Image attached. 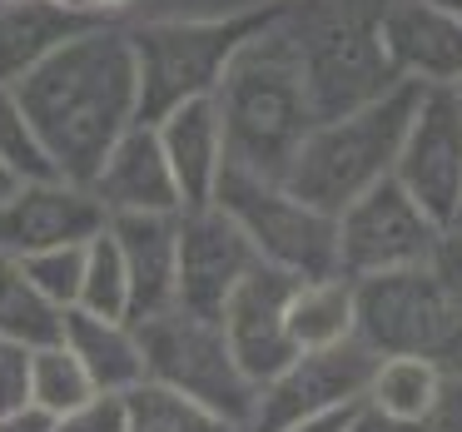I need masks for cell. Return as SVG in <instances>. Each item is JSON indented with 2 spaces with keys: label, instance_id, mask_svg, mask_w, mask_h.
<instances>
[{
  "label": "cell",
  "instance_id": "9c48e42d",
  "mask_svg": "<svg viewBox=\"0 0 462 432\" xmlns=\"http://www.w3.org/2000/svg\"><path fill=\"white\" fill-rule=\"evenodd\" d=\"M338 219V273L343 279H368V273L418 269L432 259L442 239V224L402 189L398 179H378L363 189Z\"/></svg>",
  "mask_w": 462,
  "mask_h": 432
},
{
  "label": "cell",
  "instance_id": "7a4b0ae2",
  "mask_svg": "<svg viewBox=\"0 0 462 432\" xmlns=\"http://www.w3.org/2000/svg\"><path fill=\"white\" fill-rule=\"evenodd\" d=\"M214 110H219L224 130V164L259 179H283L319 124L309 105V85H303L299 55H293L289 25H283V5L239 45L229 60L219 90H214Z\"/></svg>",
  "mask_w": 462,
  "mask_h": 432
},
{
  "label": "cell",
  "instance_id": "d590c367",
  "mask_svg": "<svg viewBox=\"0 0 462 432\" xmlns=\"http://www.w3.org/2000/svg\"><path fill=\"white\" fill-rule=\"evenodd\" d=\"M80 11L100 25H125L134 11V0H80Z\"/></svg>",
  "mask_w": 462,
  "mask_h": 432
},
{
  "label": "cell",
  "instance_id": "603a6c76",
  "mask_svg": "<svg viewBox=\"0 0 462 432\" xmlns=\"http://www.w3.org/2000/svg\"><path fill=\"white\" fill-rule=\"evenodd\" d=\"M60 318L65 313L41 299L25 263L0 249V338H15L25 348H45V343H60Z\"/></svg>",
  "mask_w": 462,
  "mask_h": 432
},
{
  "label": "cell",
  "instance_id": "3957f363",
  "mask_svg": "<svg viewBox=\"0 0 462 432\" xmlns=\"http://www.w3.org/2000/svg\"><path fill=\"white\" fill-rule=\"evenodd\" d=\"M418 95H422V85L398 80L378 100L358 105L348 115H333V120H319L309 130V140L299 144L283 184L323 214L348 209L363 189H373L378 179L393 174L408 120L418 110Z\"/></svg>",
  "mask_w": 462,
  "mask_h": 432
},
{
  "label": "cell",
  "instance_id": "7c38bea8",
  "mask_svg": "<svg viewBox=\"0 0 462 432\" xmlns=\"http://www.w3.org/2000/svg\"><path fill=\"white\" fill-rule=\"evenodd\" d=\"M259 263L254 244L244 229L219 209V204H199V209H180V273H174V308L199 313V318H219L229 293L249 279Z\"/></svg>",
  "mask_w": 462,
  "mask_h": 432
},
{
  "label": "cell",
  "instance_id": "ffe728a7",
  "mask_svg": "<svg viewBox=\"0 0 462 432\" xmlns=\"http://www.w3.org/2000/svg\"><path fill=\"white\" fill-rule=\"evenodd\" d=\"M100 25L55 0H0V85H21L41 60H51L65 41Z\"/></svg>",
  "mask_w": 462,
  "mask_h": 432
},
{
  "label": "cell",
  "instance_id": "ba28073f",
  "mask_svg": "<svg viewBox=\"0 0 462 432\" xmlns=\"http://www.w3.org/2000/svg\"><path fill=\"white\" fill-rule=\"evenodd\" d=\"M273 11L224 25H125L140 70V124H160L170 110L189 100H209L219 90L239 45Z\"/></svg>",
  "mask_w": 462,
  "mask_h": 432
},
{
  "label": "cell",
  "instance_id": "f35d334b",
  "mask_svg": "<svg viewBox=\"0 0 462 432\" xmlns=\"http://www.w3.org/2000/svg\"><path fill=\"white\" fill-rule=\"evenodd\" d=\"M428 5H438V11H448V15H457V21H462V0H428Z\"/></svg>",
  "mask_w": 462,
  "mask_h": 432
},
{
  "label": "cell",
  "instance_id": "6da1fadb",
  "mask_svg": "<svg viewBox=\"0 0 462 432\" xmlns=\"http://www.w3.org/2000/svg\"><path fill=\"white\" fill-rule=\"evenodd\" d=\"M11 90L21 95L55 174L70 184H90L115 140L140 124V70L125 25H85Z\"/></svg>",
  "mask_w": 462,
  "mask_h": 432
},
{
  "label": "cell",
  "instance_id": "4316f807",
  "mask_svg": "<svg viewBox=\"0 0 462 432\" xmlns=\"http://www.w3.org/2000/svg\"><path fill=\"white\" fill-rule=\"evenodd\" d=\"M0 164L15 174L21 184H35V179H60L45 154L41 134L31 130V115H25L21 95L11 85H0Z\"/></svg>",
  "mask_w": 462,
  "mask_h": 432
},
{
  "label": "cell",
  "instance_id": "5bb4252c",
  "mask_svg": "<svg viewBox=\"0 0 462 432\" xmlns=\"http://www.w3.org/2000/svg\"><path fill=\"white\" fill-rule=\"evenodd\" d=\"M105 224L110 214L85 184L35 179L0 204V249L25 259V253L60 249V244H90Z\"/></svg>",
  "mask_w": 462,
  "mask_h": 432
},
{
  "label": "cell",
  "instance_id": "8d00e7d4",
  "mask_svg": "<svg viewBox=\"0 0 462 432\" xmlns=\"http://www.w3.org/2000/svg\"><path fill=\"white\" fill-rule=\"evenodd\" d=\"M348 432H422V427H402V422H388V418H378V412L358 408V418H353Z\"/></svg>",
  "mask_w": 462,
  "mask_h": 432
},
{
  "label": "cell",
  "instance_id": "b9f144b4",
  "mask_svg": "<svg viewBox=\"0 0 462 432\" xmlns=\"http://www.w3.org/2000/svg\"><path fill=\"white\" fill-rule=\"evenodd\" d=\"M273 5H289V0H273Z\"/></svg>",
  "mask_w": 462,
  "mask_h": 432
},
{
  "label": "cell",
  "instance_id": "2e32d148",
  "mask_svg": "<svg viewBox=\"0 0 462 432\" xmlns=\"http://www.w3.org/2000/svg\"><path fill=\"white\" fill-rule=\"evenodd\" d=\"M85 189L105 204L110 219H120V214H180L184 209L180 184H174V170L164 160V144L154 134V124H130Z\"/></svg>",
  "mask_w": 462,
  "mask_h": 432
},
{
  "label": "cell",
  "instance_id": "836d02e7",
  "mask_svg": "<svg viewBox=\"0 0 462 432\" xmlns=\"http://www.w3.org/2000/svg\"><path fill=\"white\" fill-rule=\"evenodd\" d=\"M0 432H55V418L41 412L35 402H21V408L0 412Z\"/></svg>",
  "mask_w": 462,
  "mask_h": 432
},
{
  "label": "cell",
  "instance_id": "f546056e",
  "mask_svg": "<svg viewBox=\"0 0 462 432\" xmlns=\"http://www.w3.org/2000/svg\"><path fill=\"white\" fill-rule=\"evenodd\" d=\"M130 412H125V392H95L65 418H55V432H125Z\"/></svg>",
  "mask_w": 462,
  "mask_h": 432
},
{
  "label": "cell",
  "instance_id": "e575fe53",
  "mask_svg": "<svg viewBox=\"0 0 462 432\" xmlns=\"http://www.w3.org/2000/svg\"><path fill=\"white\" fill-rule=\"evenodd\" d=\"M358 408H338V412H319V418H303L293 427H279V432H348Z\"/></svg>",
  "mask_w": 462,
  "mask_h": 432
},
{
  "label": "cell",
  "instance_id": "f1b7e54d",
  "mask_svg": "<svg viewBox=\"0 0 462 432\" xmlns=\"http://www.w3.org/2000/svg\"><path fill=\"white\" fill-rule=\"evenodd\" d=\"M25 273L31 283L41 289L45 303L55 308H75L80 303V279H85V244H60V249H41V253H25Z\"/></svg>",
  "mask_w": 462,
  "mask_h": 432
},
{
  "label": "cell",
  "instance_id": "52a82bcc",
  "mask_svg": "<svg viewBox=\"0 0 462 432\" xmlns=\"http://www.w3.org/2000/svg\"><path fill=\"white\" fill-rule=\"evenodd\" d=\"M134 333H140L150 382H164V388L204 402L209 412H219V418L239 422L249 432L259 388L244 378L219 318H199V313L170 308V313H154V318L134 323Z\"/></svg>",
  "mask_w": 462,
  "mask_h": 432
},
{
  "label": "cell",
  "instance_id": "ab89813d",
  "mask_svg": "<svg viewBox=\"0 0 462 432\" xmlns=\"http://www.w3.org/2000/svg\"><path fill=\"white\" fill-rule=\"evenodd\" d=\"M448 229H457V234H462V204H457V214H452V224H448Z\"/></svg>",
  "mask_w": 462,
  "mask_h": 432
},
{
  "label": "cell",
  "instance_id": "cb8c5ba5",
  "mask_svg": "<svg viewBox=\"0 0 462 432\" xmlns=\"http://www.w3.org/2000/svg\"><path fill=\"white\" fill-rule=\"evenodd\" d=\"M125 412H130L125 432H244L239 422L219 418L204 402L184 398V392L164 388V382H150V378L125 392Z\"/></svg>",
  "mask_w": 462,
  "mask_h": 432
},
{
  "label": "cell",
  "instance_id": "4fadbf2b",
  "mask_svg": "<svg viewBox=\"0 0 462 432\" xmlns=\"http://www.w3.org/2000/svg\"><path fill=\"white\" fill-rule=\"evenodd\" d=\"M293 283H299L293 273L269 269V263H254L249 279L229 293V303H224V313H219L224 338H229L234 358H239L244 378H249L254 388H263L273 372H283L293 358H299V348H293V338H289V293H293Z\"/></svg>",
  "mask_w": 462,
  "mask_h": 432
},
{
  "label": "cell",
  "instance_id": "5b68a950",
  "mask_svg": "<svg viewBox=\"0 0 462 432\" xmlns=\"http://www.w3.org/2000/svg\"><path fill=\"white\" fill-rule=\"evenodd\" d=\"M353 338L373 358H428L442 368L462 358V318L428 263L353 279Z\"/></svg>",
  "mask_w": 462,
  "mask_h": 432
},
{
  "label": "cell",
  "instance_id": "83f0119b",
  "mask_svg": "<svg viewBox=\"0 0 462 432\" xmlns=\"http://www.w3.org/2000/svg\"><path fill=\"white\" fill-rule=\"evenodd\" d=\"M279 11L273 0H134L125 25H224Z\"/></svg>",
  "mask_w": 462,
  "mask_h": 432
},
{
  "label": "cell",
  "instance_id": "30bf717a",
  "mask_svg": "<svg viewBox=\"0 0 462 432\" xmlns=\"http://www.w3.org/2000/svg\"><path fill=\"white\" fill-rule=\"evenodd\" d=\"M373 363L378 358H373L358 338L338 343V348L299 353L289 368L273 372L259 388L249 432H279V427H293V422H303V418H319V412L363 408Z\"/></svg>",
  "mask_w": 462,
  "mask_h": 432
},
{
  "label": "cell",
  "instance_id": "7402d4cb",
  "mask_svg": "<svg viewBox=\"0 0 462 432\" xmlns=\"http://www.w3.org/2000/svg\"><path fill=\"white\" fill-rule=\"evenodd\" d=\"M289 338L299 353L338 348L353 338V279H299L289 293Z\"/></svg>",
  "mask_w": 462,
  "mask_h": 432
},
{
  "label": "cell",
  "instance_id": "d6a6232c",
  "mask_svg": "<svg viewBox=\"0 0 462 432\" xmlns=\"http://www.w3.org/2000/svg\"><path fill=\"white\" fill-rule=\"evenodd\" d=\"M428 432H462V368H448V378H442Z\"/></svg>",
  "mask_w": 462,
  "mask_h": 432
},
{
  "label": "cell",
  "instance_id": "44dd1931",
  "mask_svg": "<svg viewBox=\"0 0 462 432\" xmlns=\"http://www.w3.org/2000/svg\"><path fill=\"white\" fill-rule=\"evenodd\" d=\"M442 378H448V368L428 363V358H378L373 363V378H368V392H363V408L388 422L428 432Z\"/></svg>",
  "mask_w": 462,
  "mask_h": 432
},
{
  "label": "cell",
  "instance_id": "9a60e30c",
  "mask_svg": "<svg viewBox=\"0 0 462 432\" xmlns=\"http://www.w3.org/2000/svg\"><path fill=\"white\" fill-rule=\"evenodd\" d=\"M378 35L398 80L462 85V21L428 0H383Z\"/></svg>",
  "mask_w": 462,
  "mask_h": 432
},
{
  "label": "cell",
  "instance_id": "ac0fdd59",
  "mask_svg": "<svg viewBox=\"0 0 462 432\" xmlns=\"http://www.w3.org/2000/svg\"><path fill=\"white\" fill-rule=\"evenodd\" d=\"M154 134H160V144H164V160H170V170H174L184 209L214 204V189H219V174H224V130H219L214 95L170 110L154 124Z\"/></svg>",
  "mask_w": 462,
  "mask_h": 432
},
{
  "label": "cell",
  "instance_id": "ee69618b",
  "mask_svg": "<svg viewBox=\"0 0 462 432\" xmlns=\"http://www.w3.org/2000/svg\"><path fill=\"white\" fill-rule=\"evenodd\" d=\"M457 368H462V358H457Z\"/></svg>",
  "mask_w": 462,
  "mask_h": 432
},
{
  "label": "cell",
  "instance_id": "4dcf8cb0",
  "mask_svg": "<svg viewBox=\"0 0 462 432\" xmlns=\"http://www.w3.org/2000/svg\"><path fill=\"white\" fill-rule=\"evenodd\" d=\"M31 402V348L15 338H0V412Z\"/></svg>",
  "mask_w": 462,
  "mask_h": 432
},
{
  "label": "cell",
  "instance_id": "8992f818",
  "mask_svg": "<svg viewBox=\"0 0 462 432\" xmlns=\"http://www.w3.org/2000/svg\"><path fill=\"white\" fill-rule=\"evenodd\" d=\"M214 204L244 229L259 263L293 279H328L338 273V219L303 204L283 179H259L224 164Z\"/></svg>",
  "mask_w": 462,
  "mask_h": 432
},
{
  "label": "cell",
  "instance_id": "1f68e13d",
  "mask_svg": "<svg viewBox=\"0 0 462 432\" xmlns=\"http://www.w3.org/2000/svg\"><path fill=\"white\" fill-rule=\"evenodd\" d=\"M428 269H432V279H438V289L448 293L452 313L462 318V234L457 229H442V239H438V249H432Z\"/></svg>",
  "mask_w": 462,
  "mask_h": 432
},
{
  "label": "cell",
  "instance_id": "60d3db41",
  "mask_svg": "<svg viewBox=\"0 0 462 432\" xmlns=\"http://www.w3.org/2000/svg\"><path fill=\"white\" fill-rule=\"evenodd\" d=\"M55 5H65V11H80V0H55ZM85 15V11H80Z\"/></svg>",
  "mask_w": 462,
  "mask_h": 432
},
{
  "label": "cell",
  "instance_id": "7bdbcfd3",
  "mask_svg": "<svg viewBox=\"0 0 462 432\" xmlns=\"http://www.w3.org/2000/svg\"><path fill=\"white\" fill-rule=\"evenodd\" d=\"M457 95H462V85H457Z\"/></svg>",
  "mask_w": 462,
  "mask_h": 432
},
{
  "label": "cell",
  "instance_id": "8fae6325",
  "mask_svg": "<svg viewBox=\"0 0 462 432\" xmlns=\"http://www.w3.org/2000/svg\"><path fill=\"white\" fill-rule=\"evenodd\" d=\"M393 179L448 229L462 204V95L457 85H422L402 134Z\"/></svg>",
  "mask_w": 462,
  "mask_h": 432
},
{
  "label": "cell",
  "instance_id": "74e56055",
  "mask_svg": "<svg viewBox=\"0 0 462 432\" xmlns=\"http://www.w3.org/2000/svg\"><path fill=\"white\" fill-rule=\"evenodd\" d=\"M15 189H21V179H15V174H11V170H5V164H0V204L11 199V194H15Z\"/></svg>",
  "mask_w": 462,
  "mask_h": 432
},
{
  "label": "cell",
  "instance_id": "d4e9b609",
  "mask_svg": "<svg viewBox=\"0 0 462 432\" xmlns=\"http://www.w3.org/2000/svg\"><path fill=\"white\" fill-rule=\"evenodd\" d=\"M75 308L100 313V318H130V279H125V259H120L110 224L85 244V279H80V303Z\"/></svg>",
  "mask_w": 462,
  "mask_h": 432
},
{
  "label": "cell",
  "instance_id": "e0dca14e",
  "mask_svg": "<svg viewBox=\"0 0 462 432\" xmlns=\"http://www.w3.org/2000/svg\"><path fill=\"white\" fill-rule=\"evenodd\" d=\"M110 234L130 279V323L170 313L180 273V214H120L110 219Z\"/></svg>",
  "mask_w": 462,
  "mask_h": 432
},
{
  "label": "cell",
  "instance_id": "d6986e66",
  "mask_svg": "<svg viewBox=\"0 0 462 432\" xmlns=\"http://www.w3.org/2000/svg\"><path fill=\"white\" fill-rule=\"evenodd\" d=\"M60 343L75 353V363L95 382V392H130L150 378L140 333H134L130 318H100V313H85V308H65Z\"/></svg>",
  "mask_w": 462,
  "mask_h": 432
},
{
  "label": "cell",
  "instance_id": "484cf974",
  "mask_svg": "<svg viewBox=\"0 0 462 432\" xmlns=\"http://www.w3.org/2000/svg\"><path fill=\"white\" fill-rule=\"evenodd\" d=\"M85 398H95V382L85 378V368L75 363V353L65 343L31 348V402L35 408L51 412V418H65Z\"/></svg>",
  "mask_w": 462,
  "mask_h": 432
},
{
  "label": "cell",
  "instance_id": "277c9868",
  "mask_svg": "<svg viewBox=\"0 0 462 432\" xmlns=\"http://www.w3.org/2000/svg\"><path fill=\"white\" fill-rule=\"evenodd\" d=\"M378 15L383 0H289L283 5V25L319 120L348 115L398 85L378 35Z\"/></svg>",
  "mask_w": 462,
  "mask_h": 432
}]
</instances>
